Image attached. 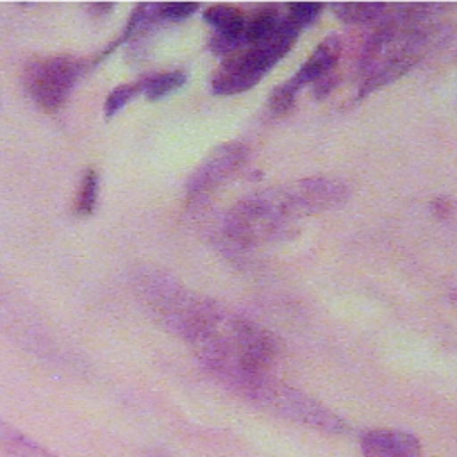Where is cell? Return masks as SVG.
I'll return each mask as SVG.
<instances>
[{
  "mask_svg": "<svg viewBox=\"0 0 457 457\" xmlns=\"http://www.w3.org/2000/svg\"><path fill=\"white\" fill-rule=\"evenodd\" d=\"M366 457H421V443L416 436L395 428H373L361 437Z\"/></svg>",
  "mask_w": 457,
  "mask_h": 457,
  "instance_id": "obj_8",
  "label": "cell"
},
{
  "mask_svg": "<svg viewBox=\"0 0 457 457\" xmlns=\"http://www.w3.org/2000/svg\"><path fill=\"white\" fill-rule=\"evenodd\" d=\"M187 75L182 70H170L161 73L145 75L143 80V93L148 100H159L173 91H177L180 86H184Z\"/></svg>",
  "mask_w": 457,
  "mask_h": 457,
  "instance_id": "obj_10",
  "label": "cell"
},
{
  "mask_svg": "<svg viewBox=\"0 0 457 457\" xmlns=\"http://www.w3.org/2000/svg\"><path fill=\"white\" fill-rule=\"evenodd\" d=\"M114 5L112 4H91V5H87V9L91 11V14L93 16H105L104 12H109L111 9H112Z\"/></svg>",
  "mask_w": 457,
  "mask_h": 457,
  "instance_id": "obj_17",
  "label": "cell"
},
{
  "mask_svg": "<svg viewBox=\"0 0 457 457\" xmlns=\"http://www.w3.org/2000/svg\"><path fill=\"white\" fill-rule=\"evenodd\" d=\"M300 30L302 29L284 14L278 29L270 37L221 61L211 79L212 93L237 95L252 89L291 50Z\"/></svg>",
  "mask_w": 457,
  "mask_h": 457,
  "instance_id": "obj_4",
  "label": "cell"
},
{
  "mask_svg": "<svg viewBox=\"0 0 457 457\" xmlns=\"http://www.w3.org/2000/svg\"><path fill=\"white\" fill-rule=\"evenodd\" d=\"M386 4H334V14L350 25L368 23L373 20H380L386 14Z\"/></svg>",
  "mask_w": 457,
  "mask_h": 457,
  "instance_id": "obj_11",
  "label": "cell"
},
{
  "mask_svg": "<svg viewBox=\"0 0 457 457\" xmlns=\"http://www.w3.org/2000/svg\"><path fill=\"white\" fill-rule=\"evenodd\" d=\"M437 9L441 5H402L386 16L361 55V98L398 80L436 45L443 30Z\"/></svg>",
  "mask_w": 457,
  "mask_h": 457,
  "instance_id": "obj_1",
  "label": "cell"
},
{
  "mask_svg": "<svg viewBox=\"0 0 457 457\" xmlns=\"http://www.w3.org/2000/svg\"><path fill=\"white\" fill-rule=\"evenodd\" d=\"M248 148L241 143H225L214 148L204 162L191 173L186 191L189 200L209 196L230 177H234L246 162Z\"/></svg>",
  "mask_w": 457,
  "mask_h": 457,
  "instance_id": "obj_7",
  "label": "cell"
},
{
  "mask_svg": "<svg viewBox=\"0 0 457 457\" xmlns=\"http://www.w3.org/2000/svg\"><path fill=\"white\" fill-rule=\"evenodd\" d=\"M341 52H343V43L337 36L325 37L312 50V54L307 57V61L298 68V71L271 91V95L268 98V107L271 109V112L282 114V112L289 111L291 105L295 104L298 91L303 86L314 84L320 79L330 75L341 57Z\"/></svg>",
  "mask_w": 457,
  "mask_h": 457,
  "instance_id": "obj_6",
  "label": "cell"
},
{
  "mask_svg": "<svg viewBox=\"0 0 457 457\" xmlns=\"http://www.w3.org/2000/svg\"><path fill=\"white\" fill-rule=\"evenodd\" d=\"M98 196V175L95 170H86L75 196V214L77 216H89L95 211Z\"/></svg>",
  "mask_w": 457,
  "mask_h": 457,
  "instance_id": "obj_12",
  "label": "cell"
},
{
  "mask_svg": "<svg viewBox=\"0 0 457 457\" xmlns=\"http://www.w3.org/2000/svg\"><path fill=\"white\" fill-rule=\"evenodd\" d=\"M452 298H453V302L457 303V293H453V295H452Z\"/></svg>",
  "mask_w": 457,
  "mask_h": 457,
  "instance_id": "obj_18",
  "label": "cell"
},
{
  "mask_svg": "<svg viewBox=\"0 0 457 457\" xmlns=\"http://www.w3.org/2000/svg\"><path fill=\"white\" fill-rule=\"evenodd\" d=\"M227 389L266 412L303 427L336 436L348 432V425L336 412L309 395L273 378L268 371L241 377L228 384Z\"/></svg>",
  "mask_w": 457,
  "mask_h": 457,
  "instance_id": "obj_3",
  "label": "cell"
},
{
  "mask_svg": "<svg viewBox=\"0 0 457 457\" xmlns=\"http://www.w3.org/2000/svg\"><path fill=\"white\" fill-rule=\"evenodd\" d=\"M198 9V4H186V2H171V4H157V11L161 20H186Z\"/></svg>",
  "mask_w": 457,
  "mask_h": 457,
  "instance_id": "obj_15",
  "label": "cell"
},
{
  "mask_svg": "<svg viewBox=\"0 0 457 457\" xmlns=\"http://www.w3.org/2000/svg\"><path fill=\"white\" fill-rule=\"evenodd\" d=\"M137 93H143V80L121 84L116 89H112L104 104V114L105 116H114L118 111H121Z\"/></svg>",
  "mask_w": 457,
  "mask_h": 457,
  "instance_id": "obj_13",
  "label": "cell"
},
{
  "mask_svg": "<svg viewBox=\"0 0 457 457\" xmlns=\"http://www.w3.org/2000/svg\"><path fill=\"white\" fill-rule=\"evenodd\" d=\"M432 211L439 218H446L452 212V202L448 198H434L430 204Z\"/></svg>",
  "mask_w": 457,
  "mask_h": 457,
  "instance_id": "obj_16",
  "label": "cell"
},
{
  "mask_svg": "<svg viewBox=\"0 0 457 457\" xmlns=\"http://www.w3.org/2000/svg\"><path fill=\"white\" fill-rule=\"evenodd\" d=\"M302 218L300 205L289 184H286L241 198L227 212L223 228L232 245L253 248L293 237Z\"/></svg>",
  "mask_w": 457,
  "mask_h": 457,
  "instance_id": "obj_2",
  "label": "cell"
},
{
  "mask_svg": "<svg viewBox=\"0 0 457 457\" xmlns=\"http://www.w3.org/2000/svg\"><path fill=\"white\" fill-rule=\"evenodd\" d=\"M0 450L9 457H55L4 420H0Z\"/></svg>",
  "mask_w": 457,
  "mask_h": 457,
  "instance_id": "obj_9",
  "label": "cell"
},
{
  "mask_svg": "<svg viewBox=\"0 0 457 457\" xmlns=\"http://www.w3.org/2000/svg\"><path fill=\"white\" fill-rule=\"evenodd\" d=\"M86 61L75 55H48L32 59L23 71L25 89L43 109H59L86 71Z\"/></svg>",
  "mask_w": 457,
  "mask_h": 457,
  "instance_id": "obj_5",
  "label": "cell"
},
{
  "mask_svg": "<svg viewBox=\"0 0 457 457\" xmlns=\"http://www.w3.org/2000/svg\"><path fill=\"white\" fill-rule=\"evenodd\" d=\"M287 12L286 16L300 29L305 25H311L321 12L323 5L321 4H287L286 5Z\"/></svg>",
  "mask_w": 457,
  "mask_h": 457,
  "instance_id": "obj_14",
  "label": "cell"
}]
</instances>
